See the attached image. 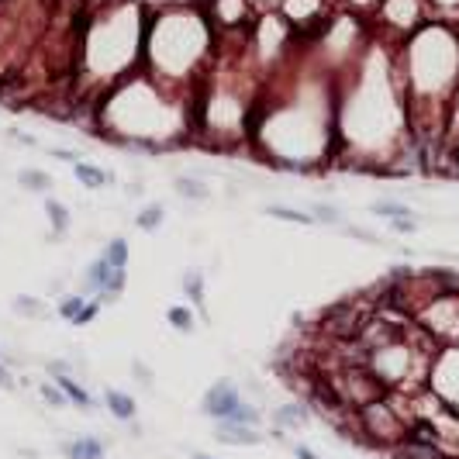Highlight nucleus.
<instances>
[{
    "instance_id": "obj_1",
    "label": "nucleus",
    "mask_w": 459,
    "mask_h": 459,
    "mask_svg": "<svg viewBox=\"0 0 459 459\" xmlns=\"http://www.w3.org/2000/svg\"><path fill=\"white\" fill-rule=\"evenodd\" d=\"M359 442L363 446H376V449H397L408 439V418L394 411V397H380L373 404L359 408Z\"/></svg>"
},
{
    "instance_id": "obj_2",
    "label": "nucleus",
    "mask_w": 459,
    "mask_h": 459,
    "mask_svg": "<svg viewBox=\"0 0 459 459\" xmlns=\"http://www.w3.org/2000/svg\"><path fill=\"white\" fill-rule=\"evenodd\" d=\"M246 397H242V390L232 383V380H218V383H211L208 394H204V401H201V411L214 421H232V415L239 411V404H242Z\"/></svg>"
},
{
    "instance_id": "obj_3",
    "label": "nucleus",
    "mask_w": 459,
    "mask_h": 459,
    "mask_svg": "<svg viewBox=\"0 0 459 459\" xmlns=\"http://www.w3.org/2000/svg\"><path fill=\"white\" fill-rule=\"evenodd\" d=\"M380 21L401 35H411L415 28H421V0H380Z\"/></svg>"
},
{
    "instance_id": "obj_4",
    "label": "nucleus",
    "mask_w": 459,
    "mask_h": 459,
    "mask_svg": "<svg viewBox=\"0 0 459 459\" xmlns=\"http://www.w3.org/2000/svg\"><path fill=\"white\" fill-rule=\"evenodd\" d=\"M307 421H311L307 401H291V404H280V408L273 411V428H277V432H300Z\"/></svg>"
},
{
    "instance_id": "obj_5",
    "label": "nucleus",
    "mask_w": 459,
    "mask_h": 459,
    "mask_svg": "<svg viewBox=\"0 0 459 459\" xmlns=\"http://www.w3.org/2000/svg\"><path fill=\"white\" fill-rule=\"evenodd\" d=\"M214 439L225 442V446H259V442H262V432H259V428H249V425L218 421V425H214Z\"/></svg>"
},
{
    "instance_id": "obj_6",
    "label": "nucleus",
    "mask_w": 459,
    "mask_h": 459,
    "mask_svg": "<svg viewBox=\"0 0 459 459\" xmlns=\"http://www.w3.org/2000/svg\"><path fill=\"white\" fill-rule=\"evenodd\" d=\"M62 456L66 459H104L107 456V446H104L97 435H76V439L62 442Z\"/></svg>"
},
{
    "instance_id": "obj_7",
    "label": "nucleus",
    "mask_w": 459,
    "mask_h": 459,
    "mask_svg": "<svg viewBox=\"0 0 459 459\" xmlns=\"http://www.w3.org/2000/svg\"><path fill=\"white\" fill-rule=\"evenodd\" d=\"M104 408L118 418V421H135V415H138L135 397L125 394V390H118V387H107V390H104Z\"/></svg>"
},
{
    "instance_id": "obj_8",
    "label": "nucleus",
    "mask_w": 459,
    "mask_h": 459,
    "mask_svg": "<svg viewBox=\"0 0 459 459\" xmlns=\"http://www.w3.org/2000/svg\"><path fill=\"white\" fill-rule=\"evenodd\" d=\"M52 380L62 387V394H66L69 404H76V408H84V411H93V397L86 394V387L73 373H59V376H52Z\"/></svg>"
},
{
    "instance_id": "obj_9",
    "label": "nucleus",
    "mask_w": 459,
    "mask_h": 459,
    "mask_svg": "<svg viewBox=\"0 0 459 459\" xmlns=\"http://www.w3.org/2000/svg\"><path fill=\"white\" fill-rule=\"evenodd\" d=\"M73 176L84 183L86 190H100V187H107L111 183V173H104L100 166H93V163H73Z\"/></svg>"
},
{
    "instance_id": "obj_10",
    "label": "nucleus",
    "mask_w": 459,
    "mask_h": 459,
    "mask_svg": "<svg viewBox=\"0 0 459 459\" xmlns=\"http://www.w3.org/2000/svg\"><path fill=\"white\" fill-rule=\"evenodd\" d=\"M183 293L190 297L194 307H201V318L208 321V307H204V277H201V270H187V273H183Z\"/></svg>"
},
{
    "instance_id": "obj_11",
    "label": "nucleus",
    "mask_w": 459,
    "mask_h": 459,
    "mask_svg": "<svg viewBox=\"0 0 459 459\" xmlns=\"http://www.w3.org/2000/svg\"><path fill=\"white\" fill-rule=\"evenodd\" d=\"M45 214H48V225H52V235H66L69 232V208L55 197H45Z\"/></svg>"
},
{
    "instance_id": "obj_12",
    "label": "nucleus",
    "mask_w": 459,
    "mask_h": 459,
    "mask_svg": "<svg viewBox=\"0 0 459 459\" xmlns=\"http://www.w3.org/2000/svg\"><path fill=\"white\" fill-rule=\"evenodd\" d=\"M166 321L176 328V332H183V335L197 328V314L190 311V304H173V307L166 311Z\"/></svg>"
},
{
    "instance_id": "obj_13",
    "label": "nucleus",
    "mask_w": 459,
    "mask_h": 459,
    "mask_svg": "<svg viewBox=\"0 0 459 459\" xmlns=\"http://www.w3.org/2000/svg\"><path fill=\"white\" fill-rule=\"evenodd\" d=\"M18 180H21V187H25V190L42 194V197H48V190H52V176L42 173V169H21V173H18Z\"/></svg>"
},
{
    "instance_id": "obj_14",
    "label": "nucleus",
    "mask_w": 459,
    "mask_h": 459,
    "mask_svg": "<svg viewBox=\"0 0 459 459\" xmlns=\"http://www.w3.org/2000/svg\"><path fill=\"white\" fill-rule=\"evenodd\" d=\"M14 314H21V318H48V304L39 300V297H28V293H21V297H14Z\"/></svg>"
},
{
    "instance_id": "obj_15",
    "label": "nucleus",
    "mask_w": 459,
    "mask_h": 459,
    "mask_svg": "<svg viewBox=\"0 0 459 459\" xmlns=\"http://www.w3.org/2000/svg\"><path fill=\"white\" fill-rule=\"evenodd\" d=\"M270 218H280L287 225H314V214L311 211H297V208H287V204H270L266 208Z\"/></svg>"
},
{
    "instance_id": "obj_16",
    "label": "nucleus",
    "mask_w": 459,
    "mask_h": 459,
    "mask_svg": "<svg viewBox=\"0 0 459 459\" xmlns=\"http://www.w3.org/2000/svg\"><path fill=\"white\" fill-rule=\"evenodd\" d=\"M128 242L125 239H111L107 246H104V252H100V259L107 262V266H114V270H125L128 266Z\"/></svg>"
},
{
    "instance_id": "obj_17",
    "label": "nucleus",
    "mask_w": 459,
    "mask_h": 459,
    "mask_svg": "<svg viewBox=\"0 0 459 459\" xmlns=\"http://www.w3.org/2000/svg\"><path fill=\"white\" fill-rule=\"evenodd\" d=\"M176 194L187 197V201H208L211 197V190L194 176H176Z\"/></svg>"
},
{
    "instance_id": "obj_18",
    "label": "nucleus",
    "mask_w": 459,
    "mask_h": 459,
    "mask_svg": "<svg viewBox=\"0 0 459 459\" xmlns=\"http://www.w3.org/2000/svg\"><path fill=\"white\" fill-rule=\"evenodd\" d=\"M163 218H166L163 204H149L145 211H138V218H135V228H142V232H156V228L163 225Z\"/></svg>"
},
{
    "instance_id": "obj_19",
    "label": "nucleus",
    "mask_w": 459,
    "mask_h": 459,
    "mask_svg": "<svg viewBox=\"0 0 459 459\" xmlns=\"http://www.w3.org/2000/svg\"><path fill=\"white\" fill-rule=\"evenodd\" d=\"M370 211L380 214V218H387V221H394V218H415L411 208H408V204H401V201H373Z\"/></svg>"
},
{
    "instance_id": "obj_20",
    "label": "nucleus",
    "mask_w": 459,
    "mask_h": 459,
    "mask_svg": "<svg viewBox=\"0 0 459 459\" xmlns=\"http://www.w3.org/2000/svg\"><path fill=\"white\" fill-rule=\"evenodd\" d=\"M86 300H90V297H84V293H66V297H59V314H62L66 321H76L80 311L86 307Z\"/></svg>"
},
{
    "instance_id": "obj_21",
    "label": "nucleus",
    "mask_w": 459,
    "mask_h": 459,
    "mask_svg": "<svg viewBox=\"0 0 459 459\" xmlns=\"http://www.w3.org/2000/svg\"><path fill=\"white\" fill-rule=\"evenodd\" d=\"M232 425H249V428H259V425H262V411H259L255 404H249V401H242V404H239V411L232 415Z\"/></svg>"
},
{
    "instance_id": "obj_22",
    "label": "nucleus",
    "mask_w": 459,
    "mask_h": 459,
    "mask_svg": "<svg viewBox=\"0 0 459 459\" xmlns=\"http://www.w3.org/2000/svg\"><path fill=\"white\" fill-rule=\"evenodd\" d=\"M39 394H42V401L45 404H52V408H66L69 401H66V394H62V387L52 380V383H42L39 387Z\"/></svg>"
},
{
    "instance_id": "obj_23",
    "label": "nucleus",
    "mask_w": 459,
    "mask_h": 459,
    "mask_svg": "<svg viewBox=\"0 0 459 459\" xmlns=\"http://www.w3.org/2000/svg\"><path fill=\"white\" fill-rule=\"evenodd\" d=\"M311 214H314V221H328V225H338L342 221V211L335 208V204H311Z\"/></svg>"
},
{
    "instance_id": "obj_24",
    "label": "nucleus",
    "mask_w": 459,
    "mask_h": 459,
    "mask_svg": "<svg viewBox=\"0 0 459 459\" xmlns=\"http://www.w3.org/2000/svg\"><path fill=\"white\" fill-rule=\"evenodd\" d=\"M97 314H100V304H97V300H86V307L80 311V318H76L73 325H76V328H84V325H90Z\"/></svg>"
},
{
    "instance_id": "obj_25",
    "label": "nucleus",
    "mask_w": 459,
    "mask_h": 459,
    "mask_svg": "<svg viewBox=\"0 0 459 459\" xmlns=\"http://www.w3.org/2000/svg\"><path fill=\"white\" fill-rule=\"evenodd\" d=\"M390 228H394V232H401V235H411V232H418V221H415V218H394V221H390Z\"/></svg>"
},
{
    "instance_id": "obj_26",
    "label": "nucleus",
    "mask_w": 459,
    "mask_h": 459,
    "mask_svg": "<svg viewBox=\"0 0 459 459\" xmlns=\"http://www.w3.org/2000/svg\"><path fill=\"white\" fill-rule=\"evenodd\" d=\"M18 383H14V376H11V370H7V363L0 359V390H14Z\"/></svg>"
},
{
    "instance_id": "obj_27",
    "label": "nucleus",
    "mask_w": 459,
    "mask_h": 459,
    "mask_svg": "<svg viewBox=\"0 0 459 459\" xmlns=\"http://www.w3.org/2000/svg\"><path fill=\"white\" fill-rule=\"evenodd\" d=\"M345 232H349V235H356V239H366V242H376V235H373V232H366V228H352V225H349Z\"/></svg>"
},
{
    "instance_id": "obj_28",
    "label": "nucleus",
    "mask_w": 459,
    "mask_h": 459,
    "mask_svg": "<svg viewBox=\"0 0 459 459\" xmlns=\"http://www.w3.org/2000/svg\"><path fill=\"white\" fill-rule=\"evenodd\" d=\"M293 456L297 459H321L314 449H307V446H293Z\"/></svg>"
},
{
    "instance_id": "obj_29",
    "label": "nucleus",
    "mask_w": 459,
    "mask_h": 459,
    "mask_svg": "<svg viewBox=\"0 0 459 459\" xmlns=\"http://www.w3.org/2000/svg\"><path fill=\"white\" fill-rule=\"evenodd\" d=\"M131 373H138L145 383H152V373H149V366H145V363H131Z\"/></svg>"
},
{
    "instance_id": "obj_30",
    "label": "nucleus",
    "mask_w": 459,
    "mask_h": 459,
    "mask_svg": "<svg viewBox=\"0 0 459 459\" xmlns=\"http://www.w3.org/2000/svg\"><path fill=\"white\" fill-rule=\"evenodd\" d=\"M52 156H55V159H69V163H80V156H76V152H69V149H52Z\"/></svg>"
},
{
    "instance_id": "obj_31",
    "label": "nucleus",
    "mask_w": 459,
    "mask_h": 459,
    "mask_svg": "<svg viewBox=\"0 0 459 459\" xmlns=\"http://www.w3.org/2000/svg\"><path fill=\"white\" fill-rule=\"evenodd\" d=\"M194 459H214V456H204V453H197V456H194Z\"/></svg>"
}]
</instances>
